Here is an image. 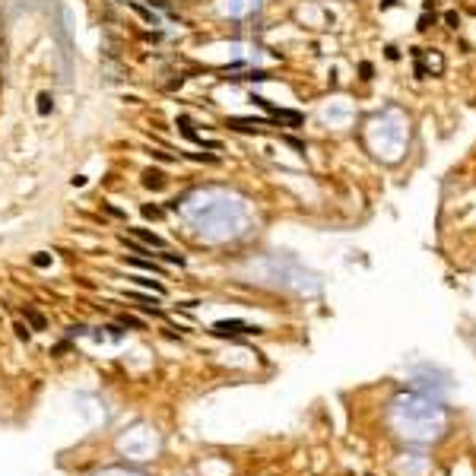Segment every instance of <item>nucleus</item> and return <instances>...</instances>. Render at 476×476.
I'll list each match as a JSON object with an SVG mask.
<instances>
[{"instance_id":"f257e3e1","label":"nucleus","mask_w":476,"mask_h":476,"mask_svg":"<svg viewBox=\"0 0 476 476\" xmlns=\"http://www.w3.org/2000/svg\"><path fill=\"white\" fill-rule=\"evenodd\" d=\"M226 127H232V131H238V134H264L267 121H261V118H226Z\"/></svg>"},{"instance_id":"f03ea898","label":"nucleus","mask_w":476,"mask_h":476,"mask_svg":"<svg viewBox=\"0 0 476 476\" xmlns=\"http://www.w3.org/2000/svg\"><path fill=\"white\" fill-rule=\"evenodd\" d=\"M213 333L216 336H238V333H254V327H248L245 321H216Z\"/></svg>"},{"instance_id":"7ed1b4c3","label":"nucleus","mask_w":476,"mask_h":476,"mask_svg":"<svg viewBox=\"0 0 476 476\" xmlns=\"http://www.w3.org/2000/svg\"><path fill=\"white\" fill-rule=\"evenodd\" d=\"M140 178H143V187L146 190H162V187H165V171H162V168H143Z\"/></svg>"},{"instance_id":"20e7f679","label":"nucleus","mask_w":476,"mask_h":476,"mask_svg":"<svg viewBox=\"0 0 476 476\" xmlns=\"http://www.w3.org/2000/svg\"><path fill=\"white\" fill-rule=\"evenodd\" d=\"M270 115L276 124H289V127H299L302 124V115L299 111H286V108H270Z\"/></svg>"},{"instance_id":"39448f33","label":"nucleus","mask_w":476,"mask_h":476,"mask_svg":"<svg viewBox=\"0 0 476 476\" xmlns=\"http://www.w3.org/2000/svg\"><path fill=\"white\" fill-rule=\"evenodd\" d=\"M131 232H134V238H140L146 248H159V251L165 248V241L156 235V232H150V229H131Z\"/></svg>"},{"instance_id":"423d86ee","label":"nucleus","mask_w":476,"mask_h":476,"mask_svg":"<svg viewBox=\"0 0 476 476\" xmlns=\"http://www.w3.org/2000/svg\"><path fill=\"white\" fill-rule=\"evenodd\" d=\"M127 6H131V10H134L137 16H140V19H143V22H150V25H159V16H156V13L150 10V6H143V3H137V0H127Z\"/></svg>"},{"instance_id":"0eeeda50","label":"nucleus","mask_w":476,"mask_h":476,"mask_svg":"<svg viewBox=\"0 0 476 476\" xmlns=\"http://www.w3.org/2000/svg\"><path fill=\"white\" fill-rule=\"evenodd\" d=\"M127 264H131V267H140V270H150V273H159V270H162L153 257H127Z\"/></svg>"},{"instance_id":"6e6552de","label":"nucleus","mask_w":476,"mask_h":476,"mask_svg":"<svg viewBox=\"0 0 476 476\" xmlns=\"http://www.w3.org/2000/svg\"><path fill=\"white\" fill-rule=\"evenodd\" d=\"M137 286H143V289H153V296H165V286L159 280H150V276H134Z\"/></svg>"},{"instance_id":"1a4fd4ad","label":"nucleus","mask_w":476,"mask_h":476,"mask_svg":"<svg viewBox=\"0 0 476 476\" xmlns=\"http://www.w3.org/2000/svg\"><path fill=\"white\" fill-rule=\"evenodd\" d=\"M25 321L32 324V330H45V327H48V324H45V317H41L35 308H25Z\"/></svg>"},{"instance_id":"9d476101","label":"nucleus","mask_w":476,"mask_h":476,"mask_svg":"<svg viewBox=\"0 0 476 476\" xmlns=\"http://www.w3.org/2000/svg\"><path fill=\"white\" fill-rule=\"evenodd\" d=\"M140 213L146 216V219H162V216H165V210H162V206H156V203H143Z\"/></svg>"},{"instance_id":"9b49d317","label":"nucleus","mask_w":476,"mask_h":476,"mask_svg":"<svg viewBox=\"0 0 476 476\" xmlns=\"http://www.w3.org/2000/svg\"><path fill=\"white\" fill-rule=\"evenodd\" d=\"M51 108H54V99L48 92H41L38 95V115H51Z\"/></svg>"},{"instance_id":"f8f14e48","label":"nucleus","mask_w":476,"mask_h":476,"mask_svg":"<svg viewBox=\"0 0 476 476\" xmlns=\"http://www.w3.org/2000/svg\"><path fill=\"white\" fill-rule=\"evenodd\" d=\"M121 324H124V327H134V330H143V327H146L140 317H134V315H121Z\"/></svg>"},{"instance_id":"ddd939ff","label":"nucleus","mask_w":476,"mask_h":476,"mask_svg":"<svg viewBox=\"0 0 476 476\" xmlns=\"http://www.w3.org/2000/svg\"><path fill=\"white\" fill-rule=\"evenodd\" d=\"M445 22H448V29H461V13H457V10H448V13H445Z\"/></svg>"},{"instance_id":"4468645a","label":"nucleus","mask_w":476,"mask_h":476,"mask_svg":"<svg viewBox=\"0 0 476 476\" xmlns=\"http://www.w3.org/2000/svg\"><path fill=\"white\" fill-rule=\"evenodd\" d=\"M32 264L45 270V267H51V254H45V251H38V254H32Z\"/></svg>"},{"instance_id":"2eb2a0df","label":"nucleus","mask_w":476,"mask_h":476,"mask_svg":"<svg viewBox=\"0 0 476 476\" xmlns=\"http://www.w3.org/2000/svg\"><path fill=\"white\" fill-rule=\"evenodd\" d=\"M432 25H435V13H432V16L426 13V16H422V19H419V29L426 32V29H432Z\"/></svg>"},{"instance_id":"dca6fc26","label":"nucleus","mask_w":476,"mask_h":476,"mask_svg":"<svg viewBox=\"0 0 476 476\" xmlns=\"http://www.w3.org/2000/svg\"><path fill=\"white\" fill-rule=\"evenodd\" d=\"M359 73H362V80H371V76H375V67H371L368 60H365V64L359 67Z\"/></svg>"},{"instance_id":"f3484780","label":"nucleus","mask_w":476,"mask_h":476,"mask_svg":"<svg viewBox=\"0 0 476 476\" xmlns=\"http://www.w3.org/2000/svg\"><path fill=\"white\" fill-rule=\"evenodd\" d=\"M13 330H16V336H19V340H29V333H32V330H29V327H25L22 321H19V324H16V327H13Z\"/></svg>"},{"instance_id":"a211bd4d","label":"nucleus","mask_w":476,"mask_h":476,"mask_svg":"<svg viewBox=\"0 0 476 476\" xmlns=\"http://www.w3.org/2000/svg\"><path fill=\"white\" fill-rule=\"evenodd\" d=\"M162 257H165V264H171V267H181V264H184V257H181V254H162Z\"/></svg>"},{"instance_id":"6ab92c4d","label":"nucleus","mask_w":476,"mask_h":476,"mask_svg":"<svg viewBox=\"0 0 476 476\" xmlns=\"http://www.w3.org/2000/svg\"><path fill=\"white\" fill-rule=\"evenodd\" d=\"M153 159H159V162H171V156H168V153H162V150H153Z\"/></svg>"},{"instance_id":"aec40b11","label":"nucleus","mask_w":476,"mask_h":476,"mask_svg":"<svg viewBox=\"0 0 476 476\" xmlns=\"http://www.w3.org/2000/svg\"><path fill=\"white\" fill-rule=\"evenodd\" d=\"M286 143H289V146H296V150H305V143L296 140V137H286Z\"/></svg>"},{"instance_id":"412c9836","label":"nucleus","mask_w":476,"mask_h":476,"mask_svg":"<svg viewBox=\"0 0 476 476\" xmlns=\"http://www.w3.org/2000/svg\"><path fill=\"white\" fill-rule=\"evenodd\" d=\"M178 206H181V200H178V197H171V200L165 203V210H178Z\"/></svg>"}]
</instances>
